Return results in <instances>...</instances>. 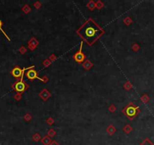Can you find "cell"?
Instances as JSON below:
<instances>
[{
	"label": "cell",
	"mask_w": 154,
	"mask_h": 145,
	"mask_svg": "<svg viewBox=\"0 0 154 145\" xmlns=\"http://www.w3.org/2000/svg\"><path fill=\"white\" fill-rule=\"evenodd\" d=\"M76 33L87 45H92L103 36L104 30L92 18H89L77 30Z\"/></svg>",
	"instance_id": "6da1fadb"
},
{
	"label": "cell",
	"mask_w": 154,
	"mask_h": 145,
	"mask_svg": "<svg viewBox=\"0 0 154 145\" xmlns=\"http://www.w3.org/2000/svg\"><path fill=\"white\" fill-rule=\"evenodd\" d=\"M138 112V108L137 107H135L133 104H129L123 110V113L128 117H129L130 119H133L137 115Z\"/></svg>",
	"instance_id": "7a4b0ae2"
},
{
	"label": "cell",
	"mask_w": 154,
	"mask_h": 145,
	"mask_svg": "<svg viewBox=\"0 0 154 145\" xmlns=\"http://www.w3.org/2000/svg\"><path fill=\"white\" fill-rule=\"evenodd\" d=\"M32 67H33V66L30 67L29 68H23V69H21L19 67H17H17H15L12 70L11 73H12V75L14 77H15V78H17V79L21 78V80H23L24 73L25 70H29L30 68H32Z\"/></svg>",
	"instance_id": "3957f363"
},
{
	"label": "cell",
	"mask_w": 154,
	"mask_h": 145,
	"mask_svg": "<svg viewBox=\"0 0 154 145\" xmlns=\"http://www.w3.org/2000/svg\"><path fill=\"white\" fill-rule=\"evenodd\" d=\"M12 88L16 91L17 92H24V91L28 88V85H27L24 80H19L17 81L16 83L12 85Z\"/></svg>",
	"instance_id": "277c9868"
},
{
	"label": "cell",
	"mask_w": 154,
	"mask_h": 145,
	"mask_svg": "<svg viewBox=\"0 0 154 145\" xmlns=\"http://www.w3.org/2000/svg\"><path fill=\"white\" fill-rule=\"evenodd\" d=\"M83 42L81 43L80 45V48L79 50L74 54L73 55V59L78 62V63H83L85 61V55L83 53V51H82V48H83Z\"/></svg>",
	"instance_id": "5b68a950"
},
{
	"label": "cell",
	"mask_w": 154,
	"mask_h": 145,
	"mask_svg": "<svg viewBox=\"0 0 154 145\" xmlns=\"http://www.w3.org/2000/svg\"><path fill=\"white\" fill-rule=\"evenodd\" d=\"M26 77L28 78L30 80H33L35 79H42L38 77L37 76V72H36L35 70H33V67L30 68L28 70V71H27L26 72Z\"/></svg>",
	"instance_id": "8992f818"
},
{
	"label": "cell",
	"mask_w": 154,
	"mask_h": 145,
	"mask_svg": "<svg viewBox=\"0 0 154 145\" xmlns=\"http://www.w3.org/2000/svg\"><path fill=\"white\" fill-rule=\"evenodd\" d=\"M140 145H154V144H153L152 141H151L150 139L146 138V139H145Z\"/></svg>",
	"instance_id": "52a82bcc"
},
{
	"label": "cell",
	"mask_w": 154,
	"mask_h": 145,
	"mask_svg": "<svg viewBox=\"0 0 154 145\" xmlns=\"http://www.w3.org/2000/svg\"><path fill=\"white\" fill-rule=\"evenodd\" d=\"M51 140H50V138H48V137H45L44 138H43V140H42V143L45 144V145H49L50 144H51Z\"/></svg>",
	"instance_id": "ba28073f"
},
{
	"label": "cell",
	"mask_w": 154,
	"mask_h": 145,
	"mask_svg": "<svg viewBox=\"0 0 154 145\" xmlns=\"http://www.w3.org/2000/svg\"><path fill=\"white\" fill-rule=\"evenodd\" d=\"M0 31H2V33H3V34L5 35V37H6V38L8 39V40H9V41H10V40H11L10 39H9V37H8V35H7V34H6V33H5V31H4V30H2V22L1 21H0Z\"/></svg>",
	"instance_id": "9c48e42d"
},
{
	"label": "cell",
	"mask_w": 154,
	"mask_h": 145,
	"mask_svg": "<svg viewBox=\"0 0 154 145\" xmlns=\"http://www.w3.org/2000/svg\"><path fill=\"white\" fill-rule=\"evenodd\" d=\"M148 100H149V98H148V97H147V95L143 96V97H142V101H143L144 102H147V101H148Z\"/></svg>",
	"instance_id": "30bf717a"
},
{
	"label": "cell",
	"mask_w": 154,
	"mask_h": 145,
	"mask_svg": "<svg viewBox=\"0 0 154 145\" xmlns=\"http://www.w3.org/2000/svg\"><path fill=\"white\" fill-rule=\"evenodd\" d=\"M49 145H59V144H58L56 141H51V144H50Z\"/></svg>",
	"instance_id": "8fae6325"
}]
</instances>
